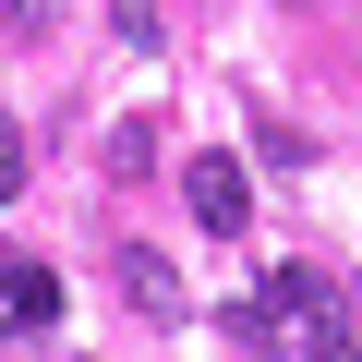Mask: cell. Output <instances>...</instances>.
Instances as JSON below:
<instances>
[{
    "label": "cell",
    "instance_id": "cell-1",
    "mask_svg": "<svg viewBox=\"0 0 362 362\" xmlns=\"http://www.w3.org/2000/svg\"><path fill=\"white\" fill-rule=\"evenodd\" d=\"M230 326H242L266 362H350V290H338V278H314V266H278Z\"/></svg>",
    "mask_w": 362,
    "mask_h": 362
},
{
    "label": "cell",
    "instance_id": "cell-2",
    "mask_svg": "<svg viewBox=\"0 0 362 362\" xmlns=\"http://www.w3.org/2000/svg\"><path fill=\"white\" fill-rule=\"evenodd\" d=\"M181 206H194V218L230 242V230L254 218V181H242V157H218V145H206V157H181Z\"/></svg>",
    "mask_w": 362,
    "mask_h": 362
},
{
    "label": "cell",
    "instance_id": "cell-3",
    "mask_svg": "<svg viewBox=\"0 0 362 362\" xmlns=\"http://www.w3.org/2000/svg\"><path fill=\"white\" fill-rule=\"evenodd\" d=\"M49 314H61V278L25 266V254H0V326H49Z\"/></svg>",
    "mask_w": 362,
    "mask_h": 362
},
{
    "label": "cell",
    "instance_id": "cell-4",
    "mask_svg": "<svg viewBox=\"0 0 362 362\" xmlns=\"http://www.w3.org/2000/svg\"><path fill=\"white\" fill-rule=\"evenodd\" d=\"M121 290H133L145 314H181V290H169V254H145V242L121 254Z\"/></svg>",
    "mask_w": 362,
    "mask_h": 362
},
{
    "label": "cell",
    "instance_id": "cell-5",
    "mask_svg": "<svg viewBox=\"0 0 362 362\" xmlns=\"http://www.w3.org/2000/svg\"><path fill=\"white\" fill-rule=\"evenodd\" d=\"M25 194V133H13V109H0V206Z\"/></svg>",
    "mask_w": 362,
    "mask_h": 362
}]
</instances>
